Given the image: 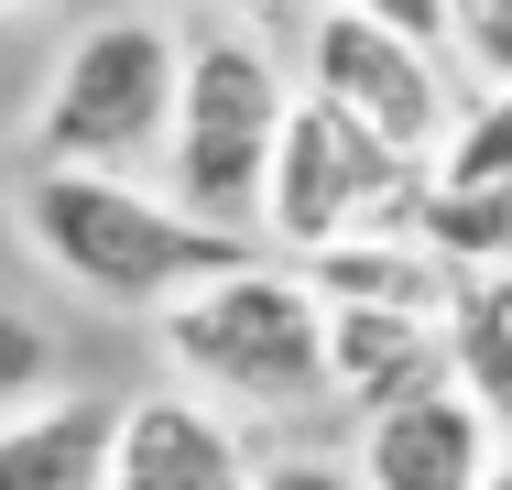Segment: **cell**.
Masks as SVG:
<instances>
[{
    "instance_id": "obj_14",
    "label": "cell",
    "mask_w": 512,
    "mask_h": 490,
    "mask_svg": "<svg viewBox=\"0 0 512 490\" xmlns=\"http://www.w3.org/2000/svg\"><path fill=\"white\" fill-rule=\"evenodd\" d=\"M436 186H512V98H469L458 109V131H447V153H436Z\"/></svg>"
},
{
    "instance_id": "obj_15",
    "label": "cell",
    "mask_w": 512,
    "mask_h": 490,
    "mask_svg": "<svg viewBox=\"0 0 512 490\" xmlns=\"http://www.w3.org/2000/svg\"><path fill=\"white\" fill-rule=\"evenodd\" d=\"M447 55L480 98H512V0H447Z\"/></svg>"
},
{
    "instance_id": "obj_6",
    "label": "cell",
    "mask_w": 512,
    "mask_h": 490,
    "mask_svg": "<svg viewBox=\"0 0 512 490\" xmlns=\"http://www.w3.org/2000/svg\"><path fill=\"white\" fill-rule=\"evenodd\" d=\"M306 98L349 109L360 131H382L393 153L436 164L447 131H458V88H447V55H425L404 33L360 22V11H316L306 22Z\"/></svg>"
},
{
    "instance_id": "obj_3",
    "label": "cell",
    "mask_w": 512,
    "mask_h": 490,
    "mask_svg": "<svg viewBox=\"0 0 512 490\" xmlns=\"http://www.w3.org/2000/svg\"><path fill=\"white\" fill-rule=\"evenodd\" d=\"M175 98H186V33L153 11H99L33 109V153L66 175H131L175 142Z\"/></svg>"
},
{
    "instance_id": "obj_11",
    "label": "cell",
    "mask_w": 512,
    "mask_h": 490,
    "mask_svg": "<svg viewBox=\"0 0 512 490\" xmlns=\"http://www.w3.org/2000/svg\"><path fill=\"white\" fill-rule=\"evenodd\" d=\"M120 403L99 392H44L33 414L0 425V490H109Z\"/></svg>"
},
{
    "instance_id": "obj_20",
    "label": "cell",
    "mask_w": 512,
    "mask_h": 490,
    "mask_svg": "<svg viewBox=\"0 0 512 490\" xmlns=\"http://www.w3.org/2000/svg\"><path fill=\"white\" fill-rule=\"evenodd\" d=\"M11 11H44V0H0V22H11Z\"/></svg>"
},
{
    "instance_id": "obj_7",
    "label": "cell",
    "mask_w": 512,
    "mask_h": 490,
    "mask_svg": "<svg viewBox=\"0 0 512 490\" xmlns=\"http://www.w3.org/2000/svg\"><path fill=\"white\" fill-rule=\"evenodd\" d=\"M349 469H360V490H480L502 469V436L458 382H436L414 403H393V414H360V458Z\"/></svg>"
},
{
    "instance_id": "obj_10",
    "label": "cell",
    "mask_w": 512,
    "mask_h": 490,
    "mask_svg": "<svg viewBox=\"0 0 512 490\" xmlns=\"http://www.w3.org/2000/svg\"><path fill=\"white\" fill-rule=\"evenodd\" d=\"M316 284V305H371V316H458L469 305V273L436 251V240H414V229H371V240H338V251H316L295 262Z\"/></svg>"
},
{
    "instance_id": "obj_4",
    "label": "cell",
    "mask_w": 512,
    "mask_h": 490,
    "mask_svg": "<svg viewBox=\"0 0 512 490\" xmlns=\"http://www.w3.org/2000/svg\"><path fill=\"white\" fill-rule=\"evenodd\" d=\"M295 120V77L273 66V44L251 33H197L186 44V98H175V142H164V196L207 229H262V186Z\"/></svg>"
},
{
    "instance_id": "obj_9",
    "label": "cell",
    "mask_w": 512,
    "mask_h": 490,
    "mask_svg": "<svg viewBox=\"0 0 512 490\" xmlns=\"http://www.w3.org/2000/svg\"><path fill=\"white\" fill-rule=\"evenodd\" d=\"M436 382H458L436 316L327 305V403H349V414H393V403H414V392H436Z\"/></svg>"
},
{
    "instance_id": "obj_12",
    "label": "cell",
    "mask_w": 512,
    "mask_h": 490,
    "mask_svg": "<svg viewBox=\"0 0 512 490\" xmlns=\"http://www.w3.org/2000/svg\"><path fill=\"white\" fill-rule=\"evenodd\" d=\"M447 360H458V392L491 414V436L512 458V273L502 284H469V305L447 316Z\"/></svg>"
},
{
    "instance_id": "obj_17",
    "label": "cell",
    "mask_w": 512,
    "mask_h": 490,
    "mask_svg": "<svg viewBox=\"0 0 512 490\" xmlns=\"http://www.w3.org/2000/svg\"><path fill=\"white\" fill-rule=\"evenodd\" d=\"M316 11H360V22L404 33V44H425V55H447V0H316Z\"/></svg>"
},
{
    "instance_id": "obj_13",
    "label": "cell",
    "mask_w": 512,
    "mask_h": 490,
    "mask_svg": "<svg viewBox=\"0 0 512 490\" xmlns=\"http://www.w3.org/2000/svg\"><path fill=\"white\" fill-rule=\"evenodd\" d=\"M414 240H436L469 284H502L512 273V186H436L425 196V218H414Z\"/></svg>"
},
{
    "instance_id": "obj_8",
    "label": "cell",
    "mask_w": 512,
    "mask_h": 490,
    "mask_svg": "<svg viewBox=\"0 0 512 490\" xmlns=\"http://www.w3.org/2000/svg\"><path fill=\"white\" fill-rule=\"evenodd\" d=\"M109 490H251V469L207 392H142V403H120Z\"/></svg>"
},
{
    "instance_id": "obj_16",
    "label": "cell",
    "mask_w": 512,
    "mask_h": 490,
    "mask_svg": "<svg viewBox=\"0 0 512 490\" xmlns=\"http://www.w3.org/2000/svg\"><path fill=\"white\" fill-rule=\"evenodd\" d=\"M44 392H55V349H44V327L0 305V425H11V414H33Z\"/></svg>"
},
{
    "instance_id": "obj_1",
    "label": "cell",
    "mask_w": 512,
    "mask_h": 490,
    "mask_svg": "<svg viewBox=\"0 0 512 490\" xmlns=\"http://www.w3.org/2000/svg\"><path fill=\"white\" fill-rule=\"evenodd\" d=\"M11 218H22V240L44 251V273H66V284L99 294V305H131V316H164L175 294H197V284H218V273H240V262H262L240 229H207V218H186L175 196L131 186V175L33 164L22 196H11Z\"/></svg>"
},
{
    "instance_id": "obj_5",
    "label": "cell",
    "mask_w": 512,
    "mask_h": 490,
    "mask_svg": "<svg viewBox=\"0 0 512 490\" xmlns=\"http://www.w3.org/2000/svg\"><path fill=\"white\" fill-rule=\"evenodd\" d=\"M436 196V164L393 153L382 131H360L349 109L295 88V120H284V153H273V186H262V240L284 262H316L338 240H371V229H414Z\"/></svg>"
},
{
    "instance_id": "obj_2",
    "label": "cell",
    "mask_w": 512,
    "mask_h": 490,
    "mask_svg": "<svg viewBox=\"0 0 512 490\" xmlns=\"http://www.w3.org/2000/svg\"><path fill=\"white\" fill-rule=\"evenodd\" d=\"M153 338H164L175 382L207 392L218 414L229 403L240 414H306V403H327V305H316V284L295 262H240L218 284L175 294L153 316Z\"/></svg>"
},
{
    "instance_id": "obj_18",
    "label": "cell",
    "mask_w": 512,
    "mask_h": 490,
    "mask_svg": "<svg viewBox=\"0 0 512 490\" xmlns=\"http://www.w3.org/2000/svg\"><path fill=\"white\" fill-rule=\"evenodd\" d=\"M251 490H360V469H338V458H273V469H251Z\"/></svg>"
},
{
    "instance_id": "obj_19",
    "label": "cell",
    "mask_w": 512,
    "mask_h": 490,
    "mask_svg": "<svg viewBox=\"0 0 512 490\" xmlns=\"http://www.w3.org/2000/svg\"><path fill=\"white\" fill-rule=\"evenodd\" d=\"M480 490H512V458H502V469H491V480H480Z\"/></svg>"
}]
</instances>
